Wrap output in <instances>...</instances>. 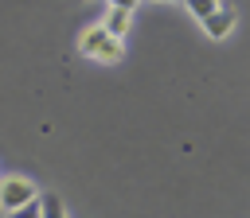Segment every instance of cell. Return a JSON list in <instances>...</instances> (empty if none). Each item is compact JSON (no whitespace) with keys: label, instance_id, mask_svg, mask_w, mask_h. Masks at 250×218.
<instances>
[{"label":"cell","instance_id":"obj_5","mask_svg":"<svg viewBox=\"0 0 250 218\" xmlns=\"http://www.w3.org/2000/svg\"><path fill=\"white\" fill-rule=\"evenodd\" d=\"M39 206H43V218H66V206H62V199L59 195H39Z\"/></svg>","mask_w":250,"mask_h":218},{"label":"cell","instance_id":"obj_1","mask_svg":"<svg viewBox=\"0 0 250 218\" xmlns=\"http://www.w3.org/2000/svg\"><path fill=\"white\" fill-rule=\"evenodd\" d=\"M31 202H39V191H35L31 179H20V175L0 179V206H4V214H16V210H23Z\"/></svg>","mask_w":250,"mask_h":218},{"label":"cell","instance_id":"obj_6","mask_svg":"<svg viewBox=\"0 0 250 218\" xmlns=\"http://www.w3.org/2000/svg\"><path fill=\"white\" fill-rule=\"evenodd\" d=\"M188 8H191V16H195V19H207L219 4H215V0H188Z\"/></svg>","mask_w":250,"mask_h":218},{"label":"cell","instance_id":"obj_2","mask_svg":"<svg viewBox=\"0 0 250 218\" xmlns=\"http://www.w3.org/2000/svg\"><path fill=\"white\" fill-rule=\"evenodd\" d=\"M78 51L90 54V58L109 62V58H121V39H113L105 27H94V31H86V39L78 43Z\"/></svg>","mask_w":250,"mask_h":218},{"label":"cell","instance_id":"obj_3","mask_svg":"<svg viewBox=\"0 0 250 218\" xmlns=\"http://www.w3.org/2000/svg\"><path fill=\"white\" fill-rule=\"evenodd\" d=\"M203 31L211 39H227V31H234V4H219L207 19H203Z\"/></svg>","mask_w":250,"mask_h":218},{"label":"cell","instance_id":"obj_7","mask_svg":"<svg viewBox=\"0 0 250 218\" xmlns=\"http://www.w3.org/2000/svg\"><path fill=\"white\" fill-rule=\"evenodd\" d=\"M8 218H43V206L31 202V206H23V210H16V214H8Z\"/></svg>","mask_w":250,"mask_h":218},{"label":"cell","instance_id":"obj_4","mask_svg":"<svg viewBox=\"0 0 250 218\" xmlns=\"http://www.w3.org/2000/svg\"><path fill=\"white\" fill-rule=\"evenodd\" d=\"M129 16H133V4H113L102 27H105L113 39H121V35H125V27H129Z\"/></svg>","mask_w":250,"mask_h":218}]
</instances>
